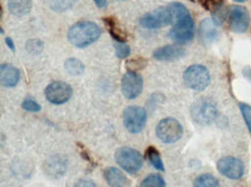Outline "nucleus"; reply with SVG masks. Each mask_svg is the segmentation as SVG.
I'll use <instances>...</instances> for the list:
<instances>
[{"instance_id": "obj_24", "label": "nucleus", "mask_w": 251, "mask_h": 187, "mask_svg": "<svg viewBox=\"0 0 251 187\" xmlns=\"http://www.w3.org/2000/svg\"><path fill=\"white\" fill-rule=\"evenodd\" d=\"M115 51H116V56L121 59H125L131 54V49L127 44L125 43H121V42H117L115 43Z\"/></svg>"}, {"instance_id": "obj_18", "label": "nucleus", "mask_w": 251, "mask_h": 187, "mask_svg": "<svg viewBox=\"0 0 251 187\" xmlns=\"http://www.w3.org/2000/svg\"><path fill=\"white\" fill-rule=\"evenodd\" d=\"M105 24L110 31V35L114 37L115 41L121 42V43H124L125 40H126V33L124 31V29L118 24V22L114 18H105L104 19Z\"/></svg>"}, {"instance_id": "obj_16", "label": "nucleus", "mask_w": 251, "mask_h": 187, "mask_svg": "<svg viewBox=\"0 0 251 187\" xmlns=\"http://www.w3.org/2000/svg\"><path fill=\"white\" fill-rule=\"evenodd\" d=\"M104 179L110 187H124L127 184L126 177L117 167H108L104 170Z\"/></svg>"}, {"instance_id": "obj_29", "label": "nucleus", "mask_w": 251, "mask_h": 187, "mask_svg": "<svg viewBox=\"0 0 251 187\" xmlns=\"http://www.w3.org/2000/svg\"><path fill=\"white\" fill-rule=\"evenodd\" d=\"M144 66H145V61L143 59H140V58L137 61L136 60L127 61V67L130 69V70H132V72H136V70L143 69Z\"/></svg>"}, {"instance_id": "obj_20", "label": "nucleus", "mask_w": 251, "mask_h": 187, "mask_svg": "<svg viewBox=\"0 0 251 187\" xmlns=\"http://www.w3.org/2000/svg\"><path fill=\"white\" fill-rule=\"evenodd\" d=\"M65 70L72 75H80L85 70L82 61H80L76 58H70L65 61Z\"/></svg>"}, {"instance_id": "obj_6", "label": "nucleus", "mask_w": 251, "mask_h": 187, "mask_svg": "<svg viewBox=\"0 0 251 187\" xmlns=\"http://www.w3.org/2000/svg\"><path fill=\"white\" fill-rule=\"evenodd\" d=\"M156 137L165 143H174L183 135V127L178 120L174 118L162 119L156 126Z\"/></svg>"}, {"instance_id": "obj_12", "label": "nucleus", "mask_w": 251, "mask_h": 187, "mask_svg": "<svg viewBox=\"0 0 251 187\" xmlns=\"http://www.w3.org/2000/svg\"><path fill=\"white\" fill-rule=\"evenodd\" d=\"M72 96V88L65 82L54 81L46 89V97L52 104H63Z\"/></svg>"}, {"instance_id": "obj_2", "label": "nucleus", "mask_w": 251, "mask_h": 187, "mask_svg": "<svg viewBox=\"0 0 251 187\" xmlns=\"http://www.w3.org/2000/svg\"><path fill=\"white\" fill-rule=\"evenodd\" d=\"M102 30L95 22L80 21L76 22L67 31V38L73 47H88L99 40Z\"/></svg>"}, {"instance_id": "obj_4", "label": "nucleus", "mask_w": 251, "mask_h": 187, "mask_svg": "<svg viewBox=\"0 0 251 187\" xmlns=\"http://www.w3.org/2000/svg\"><path fill=\"white\" fill-rule=\"evenodd\" d=\"M115 160L122 169L130 173L138 172L144 164L143 155L128 147H123L116 151Z\"/></svg>"}, {"instance_id": "obj_22", "label": "nucleus", "mask_w": 251, "mask_h": 187, "mask_svg": "<svg viewBox=\"0 0 251 187\" xmlns=\"http://www.w3.org/2000/svg\"><path fill=\"white\" fill-rule=\"evenodd\" d=\"M75 2V0H48L50 8L54 12H65L72 8Z\"/></svg>"}, {"instance_id": "obj_25", "label": "nucleus", "mask_w": 251, "mask_h": 187, "mask_svg": "<svg viewBox=\"0 0 251 187\" xmlns=\"http://www.w3.org/2000/svg\"><path fill=\"white\" fill-rule=\"evenodd\" d=\"M27 50L29 51L30 53H40L42 50H43V42L40 41V40H30L27 42Z\"/></svg>"}, {"instance_id": "obj_21", "label": "nucleus", "mask_w": 251, "mask_h": 187, "mask_svg": "<svg viewBox=\"0 0 251 187\" xmlns=\"http://www.w3.org/2000/svg\"><path fill=\"white\" fill-rule=\"evenodd\" d=\"M146 156L151 162V164H152L155 169L160 170V171L165 170V165H163V162H162V160H161L160 154L157 153V150L155 149V148L150 147L146 151Z\"/></svg>"}, {"instance_id": "obj_7", "label": "nucleus", "mask_w": 251, "mask_h": 187, "mask_svg": "<svg viewBox=\"0 0 251 187\" xmlns=\"http://www.w3.org/2000/svg\"><path fill=\"white\" fill-rule=\"evenodd\" d=\"M228 24L231 31L237 34L246 33L250 24V15L246 7L240 5H231L227 11Z\"/></svg>"}, {"instance_id": "obj_30", "label": "nucleus", "mask_w": 251, "mask_h": 187, "mask_svg": "<svg viewBox=\"0 0 251 187\" xmlns=\"http://www.w3.org/2000/svg\"><path fill=\"white\" fill-rule=\"evenodd\" d=\"M73 187H96V185L91 180H79Z\"/></svg>"}, {"instance_id": "obj_11", "label": "nucleus", "mask_w": 251, "mask_h": 187, "mask_svg": "<svg viewBox=\"0 0 251 187\" xmlns=\"http://www.w3.org/2000/svg\"><path fill=\"white\" fill-rule=\"evenodd\" d=\"M143 92V79L139 74L128 70L122 79V93L127 99H134Z\"/></svg>"}, {"instance_id": "obj_15", "label": "nucleus", "mask_w": 251, "mask_h": 187, "mask_svg": "<svg viewBox=\"0 0 251 187\" xmlns=\"http://www.w3.org/2000/svg\"><path fill=\"white\" fill-rule=\"evenodd\" d=\"M215 24L212 19H205L201 23V28H199V34L202 42L205 44H211L218 38V30L215 28Z\"/></svg>"}, {"instance_id": "obj_10", "label": "nucleus", "mask_w": 251, "mask_h": 187, "mask_svg": "<svg viewBox=\"0 0 251 187\" xmlns=\"http://www.w3.org/2000/svg\"><path fill=\"white\" fill-rule=\"evenodd\" d=\"M218 171L229 179H240L244 173V164L241 160L233 156H226L217 163Z\"/></svg>"}, {"instance_id": "obj_3", "label": "nucleus", "mask_w": 251, "mask_h": 187, "mask_svg": "<svg viewBox=\"0 0 251 187\" xmlns=\"http://www.w3.org/2000/svg\"><path fill=\"white\" fill-rule=\"evenodd\" d=\"M175 22V15L170 6L156 8L155 11L143 15L140 19V24L147 29H159L172 24Z\"/></svg>"}, {"instance_id": "obj_14", "label": "nucleus", "mask_w": 251, "mask_h": 187, "mask_svg": "<svg viewBox=\"0 0 251 187\" xmlns=\"http://www.w3.org/2000/svg\"><path fill=\"white\" fill-rule=\"evenodd\" d=\"M0 80L1 85L4 87H14L20 80V72L17 67L8 65V64H2L0 67Z\"/></svg>"}, {"instance_id": "obj_1", "label": "nucleus", "mask_w": 251, "mask_h": 187, "mask_svg": "<svg viewBox=\"0 0 251 187\" xmlns=\"http://www.w3.org/2000/svg\"><path fill=\"white\" fill-rule=\"evenodd\" d=\"M175 15V24L170 30L169 36L174 42L178 44H185L194 38L195 23L188 8L181 2H173L170 4Z\"/></svg>"}, {"instance_id": "obj_27", "label": "nucleus", "mask_w": 251, "mask_h": 187, "mask_svg": "<svg viewBox=\"0 0 251 187\" xmlns=\"http://www.w3.org/2000/svg\"><path fill=\"white\" fill-rule=\"evenodd\" d=\"M201 4L204 5V7L207 8L208 11L214 12L219 8L224 7V0H201Z\"/></svg>"}, {"instance_id": "obj_5", "label": "nucleus", "mask_w": 251, "mask_h": 187, "mask_svg": "<svg viewBox=\"0 0 251 187\" xmlns=\"http://www.w3.org/2000/svg\"><path fill=\"white\" fill-rule=\"evenodd\" d=\"M183 80L189 88L201 92L210 85L211 76L205 66L192 65L185 70L183 74Z\"/></svg>"}, {"instance_id": "obj_26", "label": "nucleus", "mask_w": 251, "mask_h": 187, "mask_svg": "<svg viewBox=\"0 0 251 187\" xmlns=\"http://www.w3.org/2000/svg\"><path fill=\"white\" fill-rule=\"evenodd\" d=\"M240 110L242 112L247 127L249 128V131L251 132V106L246 104V103H240Z\"/></svg>"}, {"instance_id": "obj_28", "label": "nucleus", "mask_w": 251, "mask_h": 187, "mask_svg": "<svg viewBox=\"0 0 251 187\" xmlns=\"http://www.w3.org/2000/svg\"><path fill=\"white\" fill-rule=\"evenodd\" d=\"M22 108L25 109V111L29 112H38L41 110V105L38 104L37 102H35L34 99L25 98L24 102H22Z\"/></svg>"}, {"instance_id": "obj_9", "label": "nucleus", "mask_w": 251, "mask_h": 187, "mask_svg": "<svg viewBox=\"0 0 251 187\" xmlns=\"http://www.w3.org/2000/svg\"><path fill=\"white\" fill-rule=\"evenodd\" d=\"M191 116L196 122L201 125H207L212 122L217 117V108L210 99H199L192 105Z\"/></svg>"}, {"instance_id": "obj_32", "label": "nucleus", "mask_w": 251, "mask_h": 187, "mask_svg": "<svg viewBox=\"0 0 251 187\" xmlns=\"http://www.w3.org/2000/svg\"><path fill=\"white\" fill-rule=\"evenodd\" d=\"M94 2L99 8H104L107 6V0H94Z\"/></svg>"}, {"instance_id": "obj_31", "label": "nucleus", "mask_w": 251, "mask_h": 187, "mask_svg": "<svg viewBox=\"0 0 251 187\" xmlns=\"http://www.w3.org/2000/svg\"><path fill=\"white\" fill-rule=\"evenodd\" d=\"M5 43H6V45H7V47H8L9 49H11L12 51H15V45H14V43H13L12 38L6 37V38H5Z\"/></svg>"}, {"instance_id": "obj_33", "label": "nucleus", "mask_w": 251, "mask_h": 187, "mask_svg": "<svg viewBox=\"0 0 251 187\" xmlns=\"http://www.w3.org/2000/svg\"><path fill=\"white\" fill-rule=\"evenodd\" d=\"M234 1H237V2H244V1H247V0H234Z\"/></svg>"}, {"instance_id": "obj_19", "label": "nucleus", "mask_w": 251, "mask_h": 187, "mask_svg": "<svg viewBox=\"0 0 251 187\" xmlns=\"http://www.w3.org/2000/svg\"><path fill=\"white\" fill-rule=\"evenodd\" d=\"M194 187H220V184L214 176L204 173L195 179Z\"/></svg>"}, {"instance_id": "obj_8", "label": "nucleus", "mask_w": 251, "mask_h": 187, "mask_svg": "<svg viewBox=\"0 0 251 187\" xmlns=\"http://www.w3.org/2000/svg\"><path fill=\"white\" fill-rule=\"evenodd\" d=\"M124 126L130 133H140L146 125V112L140 106H128L123 115Z\"/></svg>"}, {"instance_id": "obj_13", "label": "nucleus", "mask_w": 251, "mask_h": 187, "mask_svg": "<svg viewBox=\"0 0 251 187\" xmlns=\"http://www.w3.org/2000/svg\"><path fill=\"white\" fill-rule=\"evenodd\" d=\"M184 54L185 51L177 45H165L154 51L153 57L161 61H174L181 59Z\"/></svg>"}, {"instance_id": "obj_17", "label": "nucleus", "mask_w": 251, "mask_h": 187, "mask_svg": "<svg viewBox=\"0 0 251 187\" xmlns=\"http://www.w3.org/2000/svg\"><path fill=\"white\" fill-rule=\"evenodd\" d=\"M33 7L31 0H8V11L17 17H25Z\"/></svg>"}, {"instance_id": "obj_23", "label": "nucleus", "mask_w": 251, "mask_h": 187, "mask_svg": "<svg viewBox=\"0 0 251 187\" xmlns=\"http://www.w3.org/2000/svg\"><path fill=\"white\" fill-rule=\"evenodd\" d=\"M140 187H166V182L160 175L152 173L141 182Z\"/></svg>"}]
</instances>
